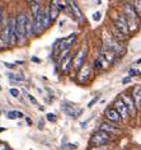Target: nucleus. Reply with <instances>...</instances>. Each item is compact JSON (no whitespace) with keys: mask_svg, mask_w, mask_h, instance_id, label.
<instances>
[{"mask_svg":"<svg viewBox=\"0 0 141 150\" xmlns=\"http://www.w3.org/2000/svg\"><path fill=\"white\" fill-rule=\"evenodd\" d=\"M123 16L127 21V25H128V31L130 32H136L139 28V16L136 14L133 5L131 3H126L123 5Z\"/></svg>","mask_w":141,"mask_h":150,"instance_id":"nucleus-1","label":"nucleus"},{"mask_svg":"<svg viewBox=\"0 0 141 150\" xmlns=\"http://www.w3.org/2000/svg\"><path fill=\"white\" fill-rule=\"evenodd\" d=\"M27 14L20 12L16 16V31H17V43L24 45L27 41L25 35V22H27Z\"/></svg>","mask_w":141,"mask_h":150,"instance_id":"nucleus-2","label":"nucleus"},{"mask_svg":"<svg viewBox=\"0 0 141 150\" xmlns=\"http://www.w3.org/2000/svg\"><path fill=\"white\" fill-rule=\"evenodd\" d=\"M103 43H104L107 50L112 51L116 56H123L125 47L122 46L118 41L114 40L112 35H109V33H103Z\"/></svg>","mask_w":141,"mask_h":150,"instance_id":"nucleus-3","label":"nucleus"},{"mask_svg":"<svg viewBox=\"0 0 141 150\" xmlns=\"http://www.w3.org/2000/svg\"><path fill=\"white\" fill-rule=\"evenodd\" d=\"M109 141H112V135L98 130L97 132L92 135L89 144H90V146H102V145H108Z\"/></svg>","mask_w":141,"mask_h":150,"instance_id":"nucleus-4","label":"nucleus"},{"mask_svg":"<svg viewBox=\"0 0 141 150\" xmlns=\"http://www.w3.org/2000/svg\"><path fill=\"white\" fill-rule=\"evenodd\" d=\"M113 27L117 29L120 33H122L125 37L128 36V25H127V21H126V18L123 14H118L117 17L113 18Z\"/></svg>","mask_w":141,"mask_h":150,"instance_id":"nucleus-5","label":"nucleus"},{"mask_svg":"<svg viewBox=\"0 0 141 150\" xmlns=\"http://www.w3.org/2000/svg\"><path fill=\"white\" fill-rule=\"evenodd\" d=\"M87 55H88V47H87V46H84V47L81 48V50L75 55V57H74V60H73V67H74V69H75L76 71H79L81 67L84 66V64H85V57H87Z\"/></svg>","mask_w":141,"mask_h":150,"instance_id":"nucleus-6","label":"nucleus"},{"mask_svg":"<svg viewBox=\"0 0 141 150\" xmlns=\"http://www.w3.org/2000/svg\"><path fill=\"white\" fill-rule=\"evenodd\" d=\"M44 31L43 27V8L39 10V13L33 18V35L35 36H39L42 35Z\"/></svg>","mask_w":141,"mask_h":150,"instance_id":"nucleus-7","label":"nucleus"},{"mask_svg":"<svg viewBox=\"0 0 141 150\" xmlns=\"http://www.w3.org/2000/svg\"><path fill=\"white\" fill-rule=\"evenodd\" d=\"M92 75H93L92 66L89 65V64H84V66L78 71V83L85 84L92 78Z\"/></svg>","mask_w":141,"mask_h":150,"instance_id":"nucleus-8","label":"nucleus"},{"mask_svg":"<svg viewBox=\"0 0 141 150\" xmlns=\"http://www.w3.org/2000/svg\"><path fill=\"white\" fill-rule=\"evenodd\" d=\"M61 110L64 111L69 117H73V118H78L81 113H83V110H81V108H78L76 106H74L73 103H69V102H65L62 104Z\"/></svg>","mask_w":141,"mask_h":150,"instance_id":"nucleus-9","label":"nucleus"},{"mask_svg":"<svg viewBox=\"0 0 141 150\" xmlns=\"http://www.w3.org/2000/svg\"><path fill=\"white\" fill-rule=\"evenodd\" d=\"M113 108L118 112L120 117H121L122 120H123V121H127L128 117H130V113H128L127 108H126L125 103L122 102V99H121V98H117L116 100H114V107H113Z\"/></svg>","mask_w":141,"mask_h":150,"instance_id":"nucleus-10","label":"nucleus"},{"mask_svg":"<svg viewBox=\"0 0 141 150\" xmlns=\"http://www.w3.org/2000/svg\"><path fill=\"white\" fill-rule=\"evenodd\" d=\"M120 98L122 99V102L125 103V106H126V108H127L130 116H135V113H136V106H135V103H133L132 97L128 96V94H126V93H123V94L120 96Z\"/></svg>","mask_w":141,"mask_h":150,"instance_id":"nucleus-11","label":"nucleus"},{"mask_svg":"<svg viewBox=\"0 0 141 150\" xmlns=\"http://www.w3.org/2000/svg\"><path fill=\"white\" fill-rule=\"evenodd\" d=\"M66 5H68V8L70 10V14L76 18L78 21H84V17H83V13H81V10L79 9V6L75 1H66Z\"/></svg>","mask_w":141,"mask_h":150,"instance_id":"nucleus-12","label":"nucleus"},{"mask_svg":"<svg viewBox=\"0 0 141 150\" xmlns=\"http://www.w3.org/2000/svg\"><path fill=\"white\" fill-rule=\"evenodd\" d=\"M9 36H10V46L17 43V31H16V17H10L8 21Z\"/></svg>","mask_w":141,"mask_h":150,"instance_id":"nucleus-13","label":"nucleus"},{"mask_svg":"<svg viewBox=\"0 0 141 150\" xmlns=\"http://www.w3.org/2000/svg\"><path fill=\"white\" fill-rule=\"evenodd\" d=\"M104 116H106V118L111 123H120L122 121V118L120 117L118 112L114 110V108H112V107L107 108L106 112H104Z\"/></svg>","mask_w":141,"mask_h":150,"instance_id":"nucleus-14","label":"nucleus"},{"mask_svg":"<svg viewBox=\"0 0 141 150\" xmlns=\"http://www.w3.org/2000/svg\"><path fill=\"white\" fill-rule=\"evenodd\" d=\"M99 130L104 131V132H108L111 135H117V134L122 132V131L118 129L117 126H114L113 123H111V122H102L101 126H99Z\"/></svg>","mask_w":141,"mask_h":150,"instance_id":"nucleus-15","label":"nucleus"},{"mask_svg":"<svg viewBox=\"0 0 141 150\" xmlns=\"http://www.w3.org/2000/svg\"><path fill=\"white\" fill-rule=\"evenodd\" d=\"M131 97L133 99V103H135L136 108H141V85L137 84L132 88Z\"/></svg>","mask_w":141,"mask_h":150,"instance_id":"nucleus-16","label":"nucleus"},{"mask_svg":"<svg viewBox=\"0 0 141 150\" xmlns=\"http://www.w3.org/2000/svg\"><path fill=\"white\" fill-rule=\"evenodd\" d=\"M51 23H52V21H51V10H50V4H49L43 9V27H44V29L49 28Z\"/></svg>","mask_w":141,"mask_h":150,"instance_id":"nucleus-17","label":"nucleus"},{"mask_svg":"<svg viewBox=\"0 0 141 150\" xmlns=\"http://www.w3.org/2000/svg\"><path fill=\"white\" fill-rule=\"evenodd\" d=\"M73 60H74V57L71 55H69L68 57H66L64 61L61 62V71H62V73L68 74L70 71V69H71V66H73Z\"/></svg>","mask_w":141,"mask_h":150,"instance_id":"nucleus-18","label":"nucleus"},{"mask_svg":"<svg viewBox=\"0 0 141 150\" xmlns=\"http://www.w3.org/2000/svg\"><path fill=\"white\" fill-rule=\"evenodd\" d=\"M28 5H29V9H31L33 18H35L37 14L39 13V10L42 9V4H41L39 1H28Z\"/></svg>","mask_w":141,"mask_h":150,"instance_id":"nucleus-19","label":"nucleus"},{"mask_svg":"<svg viewBox=\"0 0 141 150\" xmlns=\"http://www.w3.org/2000/svg\"><path fill=\"white\" fill-rule=\"evenodd\" d=\"M25 35H27V40L33 36V19L31 21V18H27L25 22Z\"/></svg>","mask_w":141,"mask_h":150,"instance_id":"nucleus-20","label":"nucleus"},{"mask_svg":"<svg viewBox=\"0 0 141 150\" xmlns=\"http://www.w3.org/2000/svg\"><path fill=\"white\" fill-rule=\"evenodd\" d=\"M49 4H50V10H51V21L54 22L59 16V9L56 6V1H51Z\"/></svg>","mask_w":141,"mask_h":150,"instance_id":"nucleus-21","label":"nucleus"},{"mask_svg":"<svg viewBox=\"0 0 141 150\" xmlns=\"http://www.w3.org/2000/svg\"><path fill=\"white\" fill-rule=\"evenodd\" d=\"M6 117L9 120H16V118H22L24 117V115L22 113L19 111H9L8 113H6Z\"/></svg>","mask_w":141,"mask_h":150,"instance_id":"nucleus-22","label":"nucleus"},{"mask_svg":"<svg viewBox=\"0 0 141 150\" xmlns=\"http://www.w3.org/2000/svg\"><path fill=\"white\" fill-rule=\"evenodd\" d=\"M132 5H133V9H135L136 14L139 17H141V0H139V1H135Z\"/></svg>","mask_w":141,"mask_h":150,"instance_id":"nucleus-23","label":"nucleus"},{"mask_svg":"<svg viewBox=\"0 0 141 150\" xmlns=\"http://www.w3.org/2000/svg\"><path fill=\"white\" fill-rule=\"evenodd\" d=\"M89 150H112V146L109 145H102V146H90Z\"/></svg>","mask_w":141,"mask_h":150,"instance_id":"nucleus-24","label":"nucleus"},{"mask_svg":"<svg viewBox=\"0 0 141 150\" xmlns=\"http://www.w3.org/2000/svg\"><path fill=\"white\" fill-rule=\"evenodd\" d=\"M9 79L16 80V81H22V80H23V76H20V75H17V74H9Z\"/></svg>","mask_w":141,"mask_h":150,"instance_id":"nucleus-25","label":"nucleus"},{"mask_svg":"<svg viewBox=\"0 0 141 150\" xmlns=\"http://www.w3.org/2000/svg\"><path fill=\"white\" fill-rule=\"evenodd\" d=\"M94 67H95L97 70H102V69H103L102 61H101V59H99V57L95 59V61H94Z\"/></svg>","mask_w":141,"mask_h":150,"instance_id":"nucleus-26","label":"nucleus"},{"mask_svg":"<svg viewBox=\"0 0 141 150\" xmlns=\"http://www.w3.org/2000/svg\"><path fill=\"white\" fill-rule=\"evenodd\" d=\"M47 120H49V121L50 122H56V116H55L54 113H49V115H47V117H46Z\"/></svg>","mask_w":141,"mask_h":150,"instance_id":"nucleus-27","label":"nucleus"},{"mask_svg":"<svg viewBox=\"0 0 141 150\" xmlns=\"http://www.w3.org/2000/svg\"><path fill=\"white\" fill-rule=\"evenodd\" d=\"M98 100H99V97H98V96H97V97H94V98H93V99L90 100V102L88 103V107H93V106H94L95 103L98 102Z\"/></svg>","mask_w":141,"mask_h":150,"instance_id":"nucleus-28","label":"nucleus"},{"mask_svg":"<svg viewBox=\"0 0 141 150\" xmlns=\"http://www.w3.org/2000/svg\"><path fill=\"white\" fill-rule=\"evenodd\" d=\"M9 93H10V94H12L13 97H18V96H19V91H18V89H16V88L9 89Z\"/></svg>","mask_w":141,"mask_h":150,"instance_id":"nucleus-29","label":"nucleus"},{"mask_svg":"<svg viewBox=\"0 0 141 150\" xmlns=\"http://www.w3.org/2000/svg\"><path fill=\"white\" fill-rule=\"evenodd\" d=\"M56 6H57L59 12H60V10H65V8H66L64 5V3H61V1H56Z\"/></svg>","mask_w":141,"mask_h":150,"instance_id":"nucleus-30","label":"nucleus"},{"mask_svg":"<svg viewBox=\"0 0 141 150\" xmlns=\"http://www.w3.org/2000/svg\"><path fill=\"white\" fill-rule=\"evenodd\" d=\"M25 96H27V98H28L29 100H31V102H32L33 104H38V102H37V100H36V98H35V97H33V96L28 94V93H25Z\"/></svg>","mask_w":141,"mask_h":150,"instance_id":"nucleus-31","label":"nucleus"},{"mask_svg":"<svg viewBox=\"0 0 141 150\" xmlns=\"http://www.w3.org/2000/svg\"><path fill=\"white\" fill-rule=\"evenodd\" d=\"M101 17H102V14H101V12H95L94 14H93V19H94V21H99V19H101Z\"/></svg>","mask_w":141,"mask_h":150,"instance_id":"nucleus-32","label":"nucleus"},{"mask_svg":"<svg viewBox=\"0 0 141 150\" xmlns=\"http://www.w3.org/2000/svg\"><path fill=\"white\" fill-rule=\"evenodd\" d=\"M139 74V71L135 70V69H131L128 71V75H130V78H132V76H136V75Z\"/></svg>","mask_w":141,"mask_h":150,"instance_id":"nucleus-33","label":"nucleus"},{"mask_svg":"<svg viewBox=\"0 0 141 150\" xmlns=\"http://www.w3.org/2000/svg\"><path fill=\"white\" fill-rule=\"evenodd\" d=\"M64 149H71V150H74V149H76V145H74V144H66V145H64Z\"/></svg>","mask_w":141,"mask_h":150,"instance_id":"nucleus-34","label":"nucleus"},{"mask_svg":"<svg viewBox=\"0 0 141 150\" xmlns=\"http://www.w3.org/2000/svg\"><path fill=\"white\" fill-rule=\"evenodd\" d=\"M0 150H8V146L4 142H0Z\"/></svg>","mask_w":141,"mask_h":150,"instance_id":"nucleus-35","label":"nucleus"},{"mask_svg":"<svg viewBox=\"0 0 141 150\" xmlns=\"http://www.w3.org/2000/svg\"><path fill=\"white\" fill-rule=\"evenodd\" d=\"M4 65H5L6 67H8V69H13V67H14L13 64H9V62H4Z\"/></svg>","mask_w":141,"mask_h":150,"instance_id":"nucleus-36","label":"nucleus"},{"mask_svg":"<svg viewBox=\"0 0 141 150\" xmlns=\"http://www.w3.org/2000/svg\"><path fill=\"white\" fill-rule=\"evenodd\" d=\"M130 80H131V78H130V76H128V78H125V79L122 80V83H123V84H126V83H128Z\"/></svg>","mask_w":141,"mask_h":150,"instance_id":"nucleus-37","label":"nucleus"},{"mask_svg":"<svg viewBox=\"0 0 141 150\" xmlns=\"http://www.w3.org/2000/svg\"><path fill=\"white\" fill-rule=\"evenodd\" d=\"M3 22V8L0 6V23Z\"/></svg>","mask_w":141,"mask_h":150,"instance_id":"nucleus-38","label":"nucleus"},{"mask_svg":"<svg viewBox=\"0 0 141 150\" xmlns=\"http://www.w3.org/2000/svg\"><path fill=\"white\" fill-rule=\"evenodd\" d=\"M128 150H141V148H137V146H132V148H130Z\"/></svg>","mask_w":141,"mask_h":150,"instance_id":"nucleus-39","label":"nucleus"},{"mask_svg":"<svg viewBox=\"0 0 141 150\" xmlns=\"http://www.w3.org/2000/svg\"><path fill=\"white\" fill-rule=\"evenodd\" d=\"M32 61H35V62H41V60L37 59V57H32Z\"/></svg>","mask_w":141,"mask_h":150,"instance_id":"nucleus-40","label":"nucleus"},{"mask_svg":"<svg viewBox=\"0 0 141 150\" xmlns=\"http://www.w3.org/2000/svg\"><path fill=\"white\" fill-rule=\"evenodd\" d=\"M27 122L29 123V125H32V120L31 118H27Z\"/></svg>","mask_w":141,"mask_h":150,"instance_id":"nucleus-41","label":"nucleus"},{"mask_svg":"<svg viewBox=\"0 0 141 150\" xmlns=\"http://www.w3.org/2000/svg\"><path fill=\"white\" fill-rule=\"evenodd\" d=\"M3 131H5V129H3V127H0V132H3Z\"/></svg>","mask_w":141,"mask_h":150,"instance_id":"nucleus-42","label":"nucleus"},{"mask_svg":"<svg viewBox=\"0 0 141 150\" xmlns=\"http://www.w3.org/2000/svg\"><path fill=\"white\" fill-rule=\"evenodd\" d=\"M137 64H141V59L139 60V61H137Z\"/></svg>","mask_w":141,"mask_h":150,"instance_id":"nucleus-43","label":"nucleus"},{"mask_svg":"<svg viewBox=\"0 0 141 150\" xmlns=\"http://www.w3.org/2000/svg\"><path fill=\"white\" fill-rule=\"evenodd\" d=\"M0 91H1V87H0Z\"/></svg>","mask_w":141,"mask_h":150,"instance_id":"nucleus-44","label":"nucleus"}]
</instances>
